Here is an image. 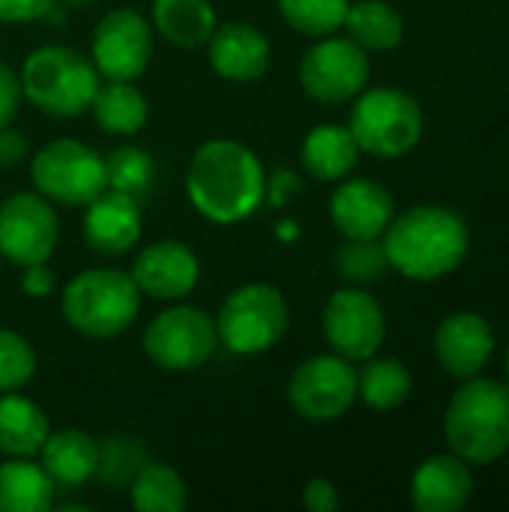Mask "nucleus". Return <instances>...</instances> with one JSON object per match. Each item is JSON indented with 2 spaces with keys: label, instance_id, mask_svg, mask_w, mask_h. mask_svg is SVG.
I'll return each mask as SVG.
<instances>
[{
  "label": "nucleus",
  "instance_id": "nucleus-40",
  "mask_svg": "<svg viewBox=\"0 0 509 512\" xmlns=\"http://www.w3.org/2000/svg\"><path fill=\"white\" fill-rule=\"evenodd\" d=\"M66 3H75V6H84V3H90V0H66Z\"/></svg>",
  "mask_w": 509,
  "mask_h": 512
},
{
  "label": "nucleus",
  "instance_id": "nucleus-8",
  "mask_svg": "<svg viewBox=\"0 0 509 512\" xmlns=\"http://www.w3.org/2000/svg\"><path fill=\"white\" fill-rule=\"evenodd\" d=\"M288 330V303L279 288L252 282L228 294L219 309L216 333L234 354H261Z\"/></svg>",
  "mask_w": 509,
  "mask_h": 512
},
{
  "label": "nucleus",
  "instance_id": "nucleus-19",
  "mask_svg": "<svg viewBox=\"0 0 509 512\" xmlns=\"http://www.w3.org/2000/svg\"><path fill=\"white\" fill-rule=\"evenodd\" d=\"M474 492V477L459 456L426 459L411 480V504L420 512H459Z\"/></svg>",
  "mask_w": 509,
  "mask_h": 512
},
{
  "label": "nucleus",
  "instance_id": "nucleus-3",
  "mask_svg": "<svg viewBox=\"0 0 509 512\" xmlns=\"http://www.w3.org/2000/svg\"><path fill=\"white\" fill-rule=\"evenodd\" d=\"M444 432L453 453L471 465H489L509 450V387L468 378L450 399Z\"/></svg>",
  "mask_w": 509,
  "mask_h": 512
},
{
  "label": "nucleus",
  "instance_id": "nucleus-34",
  "mask_svg": "<svg viewBox=\"0 0 509 512\" xmlns=\"http://www.w3.org/2000/svg\"><path fill=\"white\" fill-rule=\"evenodd\" d=\"M36 372V354L30 342L0 327V393L21 390Z\"/></svg>",
  "mask_w": 509,
  "mask_h": 512
},
{
  "label": "nucleus",
  "instance_id": "nucleus-37",
  "mask_svg": "<svg viewBox=\"0 0 509 512\" xmlns=\"http://www.w3.org/2000/svg\"><path fill=\"white\" fill-rule=\"evenodd\" d=\"M303 504L312 512H333L339 507V492L330 480H309L303 489Z\"/></svg>",
  "mask_w": 509,
  "mask_h": 512
},
{
  "label": "nucleus",
  "instance_id": "nucleus-35",
  "mask_svg": "<svg viewBox=\"0 0 509 512\" xmlns=\"http://www.w3.org/2000/svg\"><path fill=\"white\" fill-rule=\"evenodd\" d=\"M54 9V0H0V21L6 24H24L45 18Z\"/></svg>",
  "mask_w": 509,
  "mask_h": 512
},
{
  "label": "nucleus",
  "instance_id": "nucleus-23",
  "mask_svg": "<svg viewBox=\"0 0 509 512\" xmlns=\"http://www.w3.org/2000/svg\"><path fill=\"white\" fill-rule=\"evenodd\" d=\"M51 426L45 411L15 393L0 396V453L12 459H30L42 450Z\"/></svg>",
  "mask_w": 509,
  "mask_h": 512
},
{
  "label": "nucleus",
  "instance_id": "nucleus-30",
  "mask_svg": "<svg viewBox=\"0 0 509 512\" xmlns=\"http://www.w3.org/2000/svg\"><path fill=\"white\" fill-rule=\"evenodd\" d=\"M348 0H279L282 18L303 36H330L342 27Z\"/></svg>",
  "mask_w": 509,
  "mask_h": 512
},
{
  "label": "nucleus",
  "instance_id": "nucleus-39",
  "mask_svg": "<svg viewBox=\"0 0 509 512\" xmlns=\"http://www.w3.org/2000/svg\"><path fill=\"white\" fill-rule=\"evenodd\" d=\"M24 153H27V141L9 126H3L0 129V165H15L24 159Z\"/></svg>",
  "mask_w": 509,
  "mask_h": 512
},
{
  "label": "nucleus",
  "instance_id": "nucleus-5",
  "mask_svg": "<svg viewBox=\"0 0 509 512\" xmlns=\"http://www.w3.org/2000/svg\"><path fill=\"white\" fill-rule=\"evenodd\" d=\"M60 309L81 336L111 339L138 318L141 291L123 270H84L66 285Z\"/></svg>",
  "mask_w": 509,
  "mask_h": 512
},
{
  "label": "nucleus",
  "instance_id": "nucleus-31",
  "mask_svg": "<svg viewBox=\"0 0 509 512\" xmlns=\"http://www.w3.org/2000/svg\"><path fill=\"white\" fill-rule=\"evenodd\" d=\"M147 465V456H144V447L135 441V438H123V435H114V438H105L99 444V465H96V477L111 486V489H120V486H129L135 480V474Z\"/></svg>",
  "mask_w": 509,
  "mask_h": 512
},
{
  "label": "nucleus",
  "instance_id": "nucleus-14",
  "mask_svg": "<svg viewBox=\"0 0 509 512\" xmlns=\"http://www.w3.org/2000/svg\"><path fill=\"white\" fill-rule=\"evenodd\" d=\"M324 333L333 351L345 360H369L384 342L387 321L375 297L357 288H342L324 309Z\"/></svg>",
  "mask_w": 509,
  "mask_h": 512
},
{
  "label": "nucleus",
  "instance_id": "nucleus-20",
  "mask_svg": "<svg viewBox=\"0 0 509 512\" xmlns=\"http://www.w3.org/2000/svg\"><path fill=\"white\" fill-rule=\"evenodd\" d=\"M207 45L210 66L228 81H255L270 66V42L252 24H222Z\"/></svg>",
  "mask_w": 509,
  "mask_h": 512
},
{
  "label": "nucleus",
  "instance_id": "nucleus-1",
  "mask_svg": "<svg viewBox=\"0 0 509 512\" xmlns=\"http://www.w3.org/2000/svg\"><path fill=\"white\" fill-rule=\"evenodd\" d=\"M267 177L258 156L228 138L207 141L189 162L186 192L195 210L216 222L234 225L249 219L264 201Z\"/></svg>",
  "mask_w": 509,
  "mask_h": 512
},
{
  "label": "nucleus",
  "instance_id": "nucleus-16",
  "mask_svg": "<svg viewBox=\"0 0 509 512\" xmlns=\"http://www.w3.org/2000/svg\"><path fill=\"white\" fill-rule=\"evenodd\" d=\"M393 216V198L375 180H345L330 198V219L348 240L384 237Z\"/></svg>",
  "mask_w": 509,
  "mask_h": 512
},
{
  "label": "nucleus",
  "instance_id": "nucleus-15",
  "mask_svg": "<svg viewBox=\"0 0 509 512\" xmlns=\"http://www.w3.org/2000/svg\"><path fill=\"white\" fill-rule=\"evenodd\" d=\"M129 276L138 291L153 300H180L198 285L201 264L186 243L159 240L138 252Z\"/></svg>",
  "mask_w": 509,
  "mask_h": 512
},
{
  "label": "nucleus",
  "instance_id": "nucleus-26",
  "mask_svg": "<svg viewBox=\"0 0 509 512\" xmlns=\"http://www.w3.org/2000/svg\"><path fill=\"white\" fill-rule=\"evenodd\" d=\"M351 39L369 51H390L405 36V21L387 0H360L348 6L345 21Z\"/></svg>",
  "mask_w": 509,
  "mask_h": 512
},
{
  "label": "nucleus",
  "instance_id": "nucleus-13",
  "mask_svg": "<svg viewBox=\"0 0 509 512\" xmlns=\"http://www.w3.org/2000/svg\"><path fill=\"white\" fill-rule=\"evenodd\" d=\"M153 54V33L141 12L114 9L93 30V66L108 81H135Z\"/></svg>",
  "mask_w": 509,
  "mask_h": 512
},
{
  "label": "nucleus",
  "instance_id": "nucleus-17",
  "mask_svg": "<svg viewBox=\"0 0 509 512\" xmlns=\"http://www.w3.org/2000/svg\"><path fill=\"white\" fill-rule=\"evenodd\" d=\"M495 351V333L477 312H456L435 333V354L447 375L474 378Z\"/></svg>",
  "mask_w": 509,
  "mask_h": 512
},
{
  "label": "nucleus",
  "instance_id": "nucleus-29",
  "mask_svg": "<svg viewBox=\"0 0 509 512\" xmlns=\"http://www.w3.org/2000/svg\"><path fill=\"white\" fill-rule=\"evenodd\" d=\"M132 507L141 512H180L186 507V483L183 477L168 468L147 462L135 480L129 483Z\"/></svg>",
  "mask_w": 509,
  "mask_h": 512
},
{
  "label": "nucleus",
  "instance_id": "nucleus-22",
  "mask_svg": "<svg viewBox=\"0 0 509 512\" xmlns=\"http://www.w3.org/2000/svg\"><path fill=\"white\" fill-rule=\"evenodd\" d=\"M300 159H303V168L309 171V177L333 183L354 171V165L360 159V144L354 141L348 126L324 123L306 135Z\"/></svg>",
  "mask_w": 509,
  "mask_h": 512
},
{
  "label": "nucleus",
  "instance_id": "nucleus-21",
  "mask_svg": "<svg viewBox=\"0 0 509 512\" xmlns=\"http://www.w3.org/2000/svg\"><path fill=\"white\" fill-rule=\"evenodd\" d=\"M39 456H42L39 465L48 471L54 486L75 489V486H84L90 477H96L99 444L87 432L60 429V432H48Z\"/></svg>",
  "mask_w": 509,
  "mask_h": 512
},
{
  "label": "nucleus",
  "instance_id": "nucleus-41",
  "mask_svg": "<svg viewBox=\"0 0 509 512\" xmlns=\"http://www.w3.org/2000/svg\"><path fill=\"white\" fill-rule=\"evenodd\" d=\"M507 378H509V354H507Z\"/></svg>",
  "mask_w": 509,
  "mask_h": 512
},
{
  "label": "nucleus",
  "instance_id": "nucleus-32",
  "mask_svg": "<svg viewBox=\"0 0 509 512\" xmlns=\"http://www.w3.org/2000/svg\"><path fill=\"white\" fill-rule=\"evenodd\" d=\"M108 189L126 192L132 198H144L153 183V159L141 147H117L105 159Z\"/></svg>",
  "mask_w": 509,
  "mask_h": 512
},
{
  "label": "nucleus",
  "instance_id": "nucleus-24",
  "mask_svg": "<svg viewBox=\"0 0 509 512\" xmlns=\"http://www.w3.org/2000/svg\"><path fill=\"white\" fill-rule=\"evenodd\" d=\"M54 480L30 459L0 465V512H45L54 504Z\"/></svg>",
  "mask_w": 509,
  "mask_h": 512
},
{
  "label": "nucleus",
  "instance_id": "nucleus-10",
  "mask_svg": "<svg viewBox=\"0 0 509 512\" xmlns=\"http://www.w3.org/2000/svg\"><path fill=\"white\" fill-rule=\"evenodd\" d=\"M288 399L309 423L339 420L357 399V372L345 357H312L294 369Z\"/></svg>",
  "mask_w": 509,
  "mask_h": 512
},
{
  "label": "nucleus",
  "instance_id": "nucleus-18",
  "mask_svg": "<svg viewBox=\"0 0 509 512\" xmlns=\"http://www.w3.org/2000/svg\"><path fill=\"white\" fill-rule=\"evenodd\" d=\"M141 237V207L138 198L105 189L99 192L84 213V240L99 255H123Z\"/></svg>",
  "mask_w": 509,
  "mask_h": 512
},
{
  "label": "nucleus",
  "instance_id": "nucleus-27",
  "mask_svg": "<svg viewBox=\"0 0 509 512\" xmlns=\"http://www.w3.org/2000/svg\"><path fill=\"white\" fill-rule=\"evenodd\" d=\"M90 108H93L96 123L111 135H135L147 123V99L129 81L102 84Z\"/></svg>",
  "mask_w": 509,
  "mask_h": 512
},
{
  "label": "nucleus",
  "instance_id": "nucleus-28",
  "mask_svg": "<svg viewBox=\"0 0 509 512\" xmlns=\"http://www.w3.org/2000/svg\"><path fill=\"white\" fill-rule=\"evenodd\" d=\"M357 396L375 411H393L411 396V372L390 357L372 360L357 375Z\"/></svg>",
  "mask_w": 509,
  "mask_h": 512
},
{
  "label": "nucleus",
  "instance_id": "nucleus-4",
  "mask_svg": "<svg viewBox=\"0 0 509 512\" xmlns=\"http://www.w3.org/2000/svg\"><path fill=\"white\" fill-rule=\"evenodd\" d=\"M21 93L51 117H75L99 90L93 60L66 45H42L21 66Z\"/></svg>",
  "mask_w": 509,
  "mask_h": 512
},
{
  "label": "nucleus",
  "instance_id": "nucleus-12",
  "mask_svg": "<svg viewBox=\"0 0 509 512\" xmlns=\"http://www.w3.org/2000/svg\"><path fill=\"white\" fill-rule=\"evenodd\" d=\"M60 237L57 213L48 198L18 192L0 204V255L18 267L42 264L51 258Z\"/></svg>",
  "mask_w": 509,
  "mask_h": 512
},
{
  "label": "nucleus",
  "instance_id": "nucleus-36",
  "mask_svg": "<svg viewBox=\"0 0 509 512\" xmlns=\"http://www.w3.org/2000/svg\"><path fill=\"white\" fill-rule=\"evenodd\" d=\"M18 102H21V81L18 75L0 60V129L12 123L15 111H18Z\"/></svg>",
  "mask_w": 509,
  "mask_h": 512
},
{
  "label": "nucleus",
  "instance_id": "nucleus-9",
  "mask_svg": "<svg viewBox=\"0 0 509 512\" xmlns=\"http://www.w3.org/2000/svg\"><path fill=\"white\" fill-rule=\"evenodd\" d=\"M216 321L195 306H171L144 330V354L165 372H192L216 351Z\"/></svg>",
  "mask_w": 509,
  "mask_h": 512
},
{
  "label": "nucleus",
  "instance_id": "nucleus-7",
  "mask_svg": "<svg viewBox=\"0 0 509 512\" xmlns=\"http://www.w3.org/2000/svg\"><path fill=\"white\" fill-rule=\"evenodd\" d=\"M33 183L42 198L66 207H87L108 189L105 159L75 138H57L45 144L30 162Z\"/></svg>",
  "mask_w": 509,
  "mask_h": 512
},
{
  "label": "nucleus",
  "instance_id": "nucleus-25",
  "mask_svg": "<svg viewBox=\"0 0 509 512\" xmlns=\"http://www.w3.org/2000/svg\"><path fill=\"white\" fill-rule=\"evenodd\" d=\"M153 24L168 42L198 48L213 36L216 12L207 0H153Z\"/></svg>",
  "mask_w": 509,
  "mask_h": 512
},
{
  "label": "nucleus",
  "instance_id": "nucleus-11",
  "mask_svg": "<svg viewBox=\"0 0 509 512\" xmlns=\"http://www.w3.org/2000/svg\"><path fill=\"white\" fill-rule=\"evenodd\" d=\"M369 81V57L354 39H321L300 63L303 90L327 105L354 99Z\"/></svg>",
  "mask_w": 509,
  "mask_h": 512
},
{
  "label": "nucleus",
  "instance_id": "nucleus-33",
  "mask_svg": "<svg viewBox=\"0 0 509 512\" xmlns=\"http://www.w3.org/2000/svg\"><path fill=\"white\" fill-rule=\"evenodd\" d=\"M387 267H390V258H387L384 243L378 240H348L336 255V270L348 282H357V285L381 279Z\"/></svg>",
  "mask_w": 509,
  "mask_h": 512
},
{
  "label": "nucleus",
  "instance_id": "nucleus-6",
  "mask_svg": "<svg viewBox=\"0 0 509 512\" xmlns=\"http://www.w3.org/2000/svg\"><path fill=\"white\" fill-rule=\"evenodd\" d=\"M348 129L363 153L396 159L417 147L423 135V111L408 93L396 87H378L354 102Z\"/></svg>",
  "mask_w": 509,
  "mask_h": 512
},
{
  "label": "nucleus",
  "instance_id": "nucleus-2",
  "mask_svg": "<svg viewBox=\"0 0 509 512\" xmlns=\"http://www.w3.org/2000/svg\"><path fill=\"white\" fill-rule=\"evenodd\" d=\"M471 246V234L465 219L456 210L423 204L405 210L384 231V249L390 267H396L405 279L432 282L453 273Z\"/></svg>",
  "mask_w": 509,
  "mask_h": 512
},
{
  "label": "nucleus",
  "instance_id": "nucleus-38",
  "mask_svg": "<svg viewBox=\"0 0 509 512\" xmlns=\"http://www.w3.org/2000/svg\"><path fill=\"white\" fill-rule=\"evenodd\" d=\"M21 288H24L30 297H45V294H51V288H54V273L45 267V261H42V264H30V267H24Z\"/></svg>",
  "mask_w": 509,
  "mask_h": 512
}]
</instances>
